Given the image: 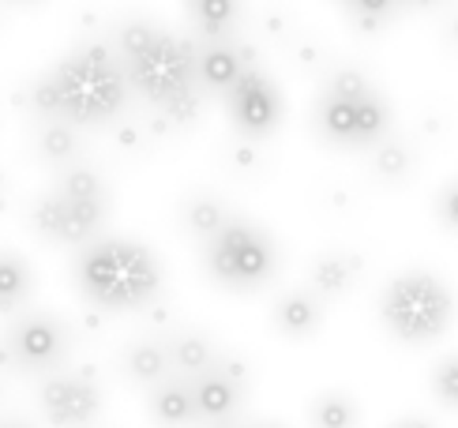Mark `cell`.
I'll return each instance as SVG.
<instances>
[{
	"instance_id": "6da1fadb",
	"label": "cell",
	"mask_w": 458,
	"mask_h": 428,
	"mask_svg": "<svg viewBox=\"0 0 458 428\" xmlns=\"http://www.w3.org/2000/svg\"><path fill=\"white\" fill-rule=\"evenodd\" d=\"M124 61H117L106 46H83L68 53L42 83L30 90V106L46 121L64 124H102L117 116L128 98Z\"/></svg>"
},
{
	"instance_id": "7a4b0ae2",
	"label": "cell",
	"mask_w": 458,
	"mask_h": 428,
	"mask_svg": "<svg viewBox=\"0 0 458 428\" xmlns=\"http://www.w3.org/2000/svg\"><path fill=\"white\" fill-rule=\"evenodd\" d=\"M75 278L98 308L124 312V308H140L158 297L162 267L150 248L124 237H109L87 244L80 263H75Z\"/></svg>"
},
{
	"instance_id": "3957f363",
	"label": "cell",
	"mask_w": 458,
	"mask_h": 428,
	"mask_svg": "<svg viewBox=\"0 0 458 428\" xmlns=\"http://www.w3.org/2000/svg\"><path fill=\"white\" fill-rule=\"evenodd\" d=\"M316 121H319V132L327 135L331 143L372 147V143L384 140L391 109L365 75L353 72V68H342L331 75L327 90H323Z\"/></svg>"
},
{
	"instance_id": "277c9868",
	"label": "cell",
	"mask_w": 458,
	"mask_h": 428,
	"mask_svg": "<svg viewBox=\"0 0 458 428\" xmlns=\"http://www.w3.org/2000/svg\"><path fill=\"white\" fill-rule=\"evenodd\" d=\"M451 312L454 301L447 286L436 275H428V270H406L379 297V316H384L391 335L403 342H428L444 335Z\"/></svg>"
},
{
	"instance_id": "5b68a950",
	"label": "cell",
	"mask_w": 458,
	"mask_h": 428,
	"mask_svg": "<svg viewBox=\"0 0 458 428\" xmlns=\"http://www.w3.org/2000/svg\"><path fill=\"white\" fill-rule=\"evenodd\" d=\"M196 61H199V49L184 38L174 34H158V42L143 49L140 56L124 61V75H128V87L140 90L150 106H158L162 113L174 109L177 102L192 98L196 90Z\"/></svg>"
},
{
	"instance_id": "8992f818",
	"label": "cell",
	"mask_w": 458,
	"mask_h": 428,
	"mask_svg": "<svg viewBox=\"0 0 458 428\" xmlns=\"http://www.w3.org/2000/svg\"><path fill=\"white\" fill-rule=\"evenodd\" d=\"M275 241L244 218H229V226L207 244V275L229 289H256L275 275Z\"/></svg>"
},
{
	"instance_id": "52a82bcc",
	"label": "cell",
	"mask_w": 458,
	"mask_h": 428,
	"mask_svg": "<svg viewBox=\"0 0 458 428\" xmlns=\"http://www.w3.org/2000/svg\"><path fill=\"white\" fill-rule=\"evenodd\" d=\"M102 218H106V203L68 200L56 188L30 207V226L56 244H87L98 233Z\"/></svg>"
},
{
	"instance_id": "ba28073f",
	"label": "cell",
	"mask_w": 458,
	"mask_h": 428,
	"mask_svg": "<svg viewBox=\"0 0 458 428\" xmlns=\"http://www.w3.org/2000/svg\"><path fill=\"white\" fill-rule=\"evenodd\" d=\"M38 398H42L46 421L56 424V428H83V424H90L94 417H98V410H102L98 383L80 376V372H53L42 383Z\"/></svg>"
},
{
	"instance_id": "9c48e42d",
	"label": "cell",
	"mask_w": 458,
	"mask_h": 428,
	"mask_svg": "<svg viewBox=\"0 0 458 428\" xmlns=\"http://www.w3.org/2000/svg\"><path fill=\"white\" fill-rule=\"evenodd\" d=\"M229 116H233V124L244 135H252V140L271 135L275 124L282 121V94L256 64L244 68L241 80L229 87Z\"/></svg>"
},
{
	"instance_id": "30bf717a",
	"label": "cell",
	"mask_w": 458,
	"mask_h": 428,
	"mask_svg": "<svg viewBox=\"0 0 458 428\" xmlns=\"http://www.w3.org/2000/svg\"><path fill=\"white\" fill-rule=\"evenodd\" d=\"M8 349L12 361L30 368V372H46V368H56L64 361L68 349V330L61 320H53L46 312H34L27 320H19L8 330Z\"/></svg>"
},
{
	"instance_id": "8fae6325",
	"label": "cell",
	"mask_w": 458,
	"mask_h": 428,
	"mask_svg": "<svg viewBox=\"0 0 458 428\" xmlns=\"http://www.w3.org/2000/svg\"><path fill=\"white\" fill-rule=\"evenodd\" d=\"M244 376L248 368L233 357H222V364L215 372H207L199 380H192L196 391V414L211 424H229V417L237 414V406L244 398Z\"/></svg>"
},
{
	"instance_id": "7c38bea8",
	"label": "cell",
	"mask_w": 458,
	"mask_h": 428,
	"mask_svg": "<svg viewBox=\"0 0 458 428\" xmlns=\"http://www.w3.org/2000/svg\"><path fill=\"white\" fill-rule=\"evenodd\" d=\"M244 68H252V53H248L244 46H233V42H215V46H207L199 49V61H196V80L203 87H211V90H225L233 87Z\"/></svg>"
},
{
	"instance_id": "4fadbf2b",
	"label": "cell",
	"mask_w": 458,
	"mask_h": 428,
	"mask_svg": "<svg viewBox=\"0 0 458 428\" xmlns=\"http://www.w3.org/2000/svg\"><path fill=\"white\" fill-rule=\"evenodd\" d=\"M165 349H169V364L181 380H199L207 372H215L222 364V354L218 346L207 338V335H196V330H181V335H169L165 338Z\"/></svg>"
},
{
	"instance_id": "5bb4252c",
	"label": "cell",
	"mask_w": 458,
	"mask_h": 428,
	"mask_svg": "<svg viewBox=\"0 0 458 428\" xmlns=\"http://www.w3.org/2000/svg\"><path fill=\"white\" fill-rule=\"evenodd\" d=\"M150 417H155L162 428H188V424H196L199 414H196L192 383L181 380V376L158 383L155 391H150Z\"/></svg>"
},
{
	"instance_id": "9a60e30c",
	"label": "cell",
	"mask_w": 458,
	"mask_h": 428,
	"mask_svg": "<svg viewBox=\"0 0 458 428\" xmlns=\"http://www.w3.org/2000/svg\"><path fill=\"white\" fill-rule=\"evenodd\" d=\"M312 294L319 301H335L342 294H350L353 282L360 278V260L350 256V252H327L312 263Z\"/></svg>"
},
{
	"instance_id": "2e32d148",
	"label": "cell",
	"mask_w": 458,
	"mask_h": 428,
	"mask_svg": "<svg viewBox=\"0 0 458 428\" xmlns=\"http://www.w3.org/2000/svg\"><path fill=\"white\" fill-rule=\"evenodd\" d=\"M323 320V304L312 289H293L275 301V327L285 338H309Z\"/></svg>"
},
{
	"instance_id": "e0dca14e",
	"label": "cell",
	"mask_w": 458,
	"mask_h": 428,
	"mask_svg": "<svg viewBox=\"0 0 458 428\" xmlns=\"http://www.w3.org/2000/svg\"><path fill=\"white\" fill-rule=\"evenodd\" d=\"M124 376L128 380H136L143 387H158L169 380V372H174V364H169V349L162 338H140V342H131L124 349Z\"/></svg>"
},
{
	"instance_id": "ac0fdd59",
	"label": "cell",
	"mask_w": 458,
	"mask_h": 428,
	"mask_svg": "<svg viewBox=\"0 0 458 428\" xmlns=\"http://www.w3.org/2000/svg\"><path fill=\"white\" fill-rule=\"evenodd\" d=\"M181 218H184L188 233H192L196 241L211 244V241L218 237V233L229 226V210H225L215 196H196V200H188V203H184Z\"/></svg>"
},
{
	"instance_id": "d6986e66",
	"label": "cell",
	"mask_w": 458,
	"mask_h": 428,
	"mask_svg": "<svg viewBox=\"0 0 458 428\" xmlns=\"http://www.w3.org/2000/svg\"><path fill=\"white\" fill-rule=\"evenodd\" d=\"M34 147H38V154H42L46 162L64 166V162H72L75 154H80V135H75V128L64 124V121H46L34 135Z\"/></svg>"
},
{
	"instance_id": "ffe728a7",
	"label": "cell",
	"mask_w": 458,
	"mask_h": 428,
	"mask_svg": "<svg viewBox=\"0 0 458 428\" xmlns=\"http://www.w3.org/2000/svg\"><path fill=\"white\" fill-rule=\"evenodd\" d=\"M237 15H241V8L229 4V0H199V4H192V27L203 38H211V46H215L229 34Z\"/></svg>"
},
{
	"instance_id": "44dd1931",
	"label": "cell",
	"mask_w": 458,
	"mask_h": 428,
	"mask_svg": "<svg viewBox=\"0 0 458 428\" xmlns=\"http://www.w3.org/2000/svg\"><path fill=\"white\" fill-rule=\"evenodd\" d=\"M30 294V263L15 252H0V312H8Z\"/></svg>"
},
{
	"instance_id": "7402d4cb",
	"label": "cell",
	"mask_w": 458,
	"mask_h": 428,
	"mask_svg": "<svg viewBox=\"0 0 458 428\" xmlns=\"http://www.w3.org/2000/svg\"><path fill=\"white\" fill-rule=\"evenodd\" d=\"M312 428H357V406L342 391H323L312 410H309Z\"/></svg>"
},
{
	"instance_id": "603a6c76",
	"label": "cell",
	"mask_w": 458,
	"mask_h": 428,
	"mask_svg": "<svg viewBox=\"0 0 458 428\" xmlns=\"http://www.w3.org/2000/svg\"><path fill=\"white\" fill-rule=\"evenodd\" d=\"M56 192L68 200H83V203H106V181L87 166L68 169L61 181H56Z\"/></svg>"
},
{
	"instance_id": "cb8c5ba5",
	"label": "cell",
	"mask_w": 458,
	"mask_h": 428,
	"mask_svg": "<svg viewBox=\"0 0 458 428\" xmlns=\"http://www.w3.org/2000/svg\"><path fill=\"white\" fill-rule=\"evenodd\" d=\"M158 27L155 23H147V19H131V23H124L121 30H117V49H121V56L124 61H131V56H140L143 49H150L158 42Z\"/></svg>"
},
{
	"instance_id": "d4e9b609",
	"label": "cell",
	"mask_w": 458,
	"mask_h": 428,
	"mask_svg": "<svg viewBox=\"0 0 458 428\" xmlns=\"http://www.w3.org/2000/svg\"><path fill=\"white\" fill-rule=\"evenodd\" d=\"M372 166H376V173L384 181H403L410 173V166H413V158H410V150L403 143H379Z\"/></svg>"
},
{
	"instance_id": "484cf974",
	"label": "cell",
	"mask_w": 458,
	"mask_h": 428,
	"mask_svg": "<svg viewBox=\"0 0 458 428\" xmlns=\"http://www.w3.org/2000/svg\"><path fill=\"white\" fill-rule=\"evenodd\" d=\"M432 391H436V398H440V402H447V406H454V410H458V354L444 357L440 364H436Z\"/></svg>"
},
{
	"instance_id": "4316f807",
	"label": "cell",
	"mask_w": 458,
	"mask_h": 428,
	"mask_svg": "<svg viewBox=\"0 0 458 428\" xmlns=\"http://www.w3.org/2000/svg\"><path fill=\"white\" fill-rule=\"evenodd\" d=\"M346 12H350V19H353V23H357L360 30H365V34H376V30L384 27L387 19L394 15V8H391V4H372V0H360V4H350Z\"/></svg>"
},
{
	"instance_id": "83f0119b",
	"label": "cell",
	"mask_w": 458,
	"mask_h": 428,
	"mask_svg": "<svg viewBox=\"0 0 458 428\" xmlns=\"http://www.w3.org/2000/svg\"><path fill=\"white\" fill-rule=\"evenodd\" d=\"M436 214H440V222L447 229H458V181L440 192V200H436Z\"/></svg>"
},
{
	"instance_id": "f1b7e54d",
	"label": "cell",
	"mask_w": 458,
	"mask_h": 428,
	"mask_svg": "<svg viewBox=\"0 0 458 428\" xmlns=\"http://www.w3.org/2000/svg\"><path fill=\"white\" fill-rule=\"evenodd\" d=\"M394 428H432L428 421H421V417H406V421H398Z\"/></svg>"
},
{
	"instance_id": "f546056e",
	"label": "cell",
	"mask_w": 458,
	"mask_h": 428,
	"mask_svg": "<svg viewBox=\"0 0 458 428\" xmlns=\"http://www.w3.org/2000/svg\"><path fill=\"white\" fill-rule=\"evenodd\" d=\"M0 428H30L27 421H15V417H8V421H0Z\"/></svg>"
},
{
	"instance_id": "4dcf8cb0",
	"label": "cell",
	"mask_w": 458,
	"mask_h": 428,
	"mask_svg": "<svg viewBox=\"0 0 458 428\" xmlns=\"http://www.w3.org/2000/svg\"><path fill=\"white\" fill-rule=\"evenodd\" d=\"M244 428H285V424H278V421H256V424H244Z\"/></svg>"
},
{
	"instance_id": "1f68e13d",
	"label": "cell",
	"mask_w": 458,
	"mask_h": 428,
	"mask_svg": "<svg viewBox=\"0 0 458 428\" xmlns=\"http://www.w3.org/2000/svg\"><path fill=\"white\" fill-rule=\"evenodd\" d=\"M447 34H451V42H458V15H454L451 23H447Z\"/></svg>"
},
{
	"instance_id": "d6a6232c",
	"label": "cell",
	"mask_w": 458,
	"mask_h": 428,
	"mask_svg": "<svg viewBox=\"0 0 458 428\" xmlns=\"http://www.w3.org/2000/svg\"><path fill=\"white\" fill-rule=\"evenodd\" d=\"M218 428H244V424H233V421H229V424H218Z\"/></svg>"
}]
</instances>
